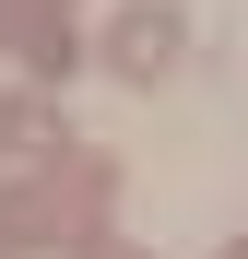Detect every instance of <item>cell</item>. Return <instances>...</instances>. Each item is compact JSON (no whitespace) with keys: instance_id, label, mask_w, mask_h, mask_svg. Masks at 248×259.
<instances>
[{"instance_id":"6da1fadb","label":"cell","mask_w":248,"mask_h":259,"mask_svg":"<svg viewBox=\"0 0 248 259\" xmlns=\"http://www.w3.org/2000/svg\"><path fill=\"white\" fill-rule=\"evenodd\" d=\"M107 59L130 71V82H154V71H178V59H189V12H165V0H142V12H118V35H107Z\"/></svg>"},{"instance_id":"7a4b0ae2","label":"cell","mask_w":248,"mask_h":259,"mask_svg":"<svg viewBox=\"0 0 248 259\" xmlns=\"http://www.w3.org/2000/svg\"><path fill=\"white\" fill-rule=\"evenodd\" d=\"M83 259H142V247H83Z\"/></svg>"},{"instance_id":"3957f363","label":"cell","mask_w":248,"mask_h":259,"mask_svg":"<svg viewBox=\"0 0 248 259\" xmlns=\"http://www.w3.org/2000/svg\"><path fill=\"white\" fill-rule=\"evenodd\" d=\"M225 259H248V236H236V247H225Z\"/></svg>"}]
</instances>
